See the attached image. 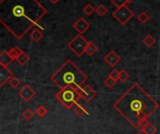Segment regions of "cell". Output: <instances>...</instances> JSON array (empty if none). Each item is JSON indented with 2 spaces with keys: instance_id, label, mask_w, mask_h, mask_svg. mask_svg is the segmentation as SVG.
<instances>
[{
  "instance_id": "cell-1",
  "label": "cell",
  "mask_w": 160,
  "mask_h": 134,
  "mask_svg": "<svg viewBox=\"0 0 160 134\" xmlns=\"http://www.w3.org/2000/svg\"><path fill=\"white\" fill-rule=\"evenodd\" d=\"M47 13L38 0H0V21L17 38H22Z\"/></svg>"
},
{
  "instance_id": "cell-2",
  "label": "cell",
  "mask_w": 160,
  "mask_h": 134,
  "mask_svg": "<svg viewBox=\"0 0 160 134\" xmlns=\"http://www.w3.org/2000/svg\"><path fill=\"white\" fill-rule=\"evenodd\" d=\"M112 106L134 129H138L142 120L148 119L159 108V104L140 84L134 83Z\"/></svg>"
},
{
  "instance_id": "cell-3",
  "label": "cell",
  "mask_w": 160,
  "mask_h": 134,
  "mask_svg": "<svg viewBox=\"0 0 160 134\" xmlns=\"http://www.w3.org/2000/svg\"><path fill=\"white\" fill-rule=\"evenodd\" d=\"M51 80L60 88V90L72 86L76 89L82 87L87 81V76L71 61L68 60L64 64L53 73Z\"/></svg>"
},
{
  "instance_id": "cell-4",
  "label": "cell",
  "mask_w": 160,
  "mask_h": 134,
  "mask_svg": "<svg viewBox=\"0 0 160 134\" xmlns=\"http://www.w3.org/2000/svg\"><path fill=\"white\" fill-rule=\"evenodd\" d=\"M55 98L64 105L66 109L69 110L79 102V100L82 98V95L76 88L68 86L60 90V91L56 93Z\"/></svg>"
},
{
  "instance_id": "cell-5",
  "label": "cell",
  "mask_w": 160,
  "mask_h": 134,
  "mask_svg": "<svg viewBox=\"0 0 160 134\" xmlns=\"http://www.w3.org/2000/svg\"><path fill=\"white\" fill-rule=\"evenodd\" d=\"M87 44H88V41L82 36V35H78L68 44V47L78 57H81L85 52Z\"/></svg>"
},
{
  "instance_id": "cell-6",
  "label": "cell",
  "mask_w": 160,
  "mask_h": 134,
  "mask_svg": "<svg viewBox=\"0 0 160 134\" xmlns=\"http://www.w3.org/2000/svg\"><path fill=\"white\" fill-rule=\"evenodd\" d=\"M113 17L122 24V25H125L128 23V21H129V20L134 16V13L133 11L126 5V6H123L121 7H117L116 10L113 11L112 13Z\"/></svg>"
},
{
  "instance_id": "cell-7",
  "label": "cell",
  "mask_w": 160,
  "mask_h": 134,
  "mask_svg": "<svg viewBox=\"0 0 160 134\" xmlns=\"http://www.w3.org/2000/svg\"><path fill=\"white\" fill-rule=\"evenodd\" d=\"M18 95L19 97L25 103L30 102L35 96H36V91L34 90V89L32 87H30L29 85H24L19 91H18Z\"/></svg>"
},
{
  "instance_id": "cell-8",
  "label": "cell",
  "mask_w": 160,
  "mask_h": 134,
  "mask_svg": "<svg viewBox=\"0 0 160 134\" xmlns=\"http://www.w3.org/2000/svg\"><path fill=\"white\" fill-rule=\"evenodd\" d=\"M78 91L81 93L82 98L85 101V102H90L92 101L96 96H97V92L95 91V90H93L89 85H86L84 87H81L77 89Z\"/></svg>"
},
{
  "instance_id": "cell-9",
  "label": "cell",
  "mask_w": 160,
  "mask_h": 134,
  "mask_svg": "<svg viewBox=\"0 0 160 134\" xmlns=\"http://www.w3.org/2000/svg\"><path fill=\"white\" fill-rule=\"evenodd\" d=\"M72 27L79 33V35H82L90 28V23L84 18L81 17L73 23Z\"/></svg>"
},
{
  "instance_id": "cell-10",
  "label": "cell",
  "mask_w": 160,
  "mask_h": 134,
  "mask_svg": "<svg viewBox=\"0 0 160 134\" xmlns=\"http://www.w3.org/2000/svg\"><path fill=\"white\" fill-rule=\"evenodd\" d=\"M104 61L111 66V67H114L120 61H121V57L113 50L110 51L105 57H104Z\"/></svg>"
},
{
  "instance_id": "cell-11",
  "label": "cell",
  "mask_w": 160,
  "mask_h": 134,
  "mask_svg": "<svg viewBox=\"0 0 160 134\" xmlns=\"http://www.w3.org/2000/svg\"><path fill=\"white\" fill-rule=\"evenodd\" d=\"M14 76L11 71L8 70V67L2 66L0 67V86H4L5 83L8 82L10 78H12Z\"/></svg>"
},
{
  "instance_id": "cell-12",
  "label": "cell",
  "mask_w": 160,
  "mask_h": 134,
  "mask_svg": "<svg viewBox=\"0 0 160 134\" xmlns=\"http://www.w3.org/2000/svg\"><path fill=\"white\" fill-rule=\"evenodd\" d=\"M13 58L10 56V54L8 53V51H3L0 54V65L8 67L12 62H13Z\"/></svg>"
},
{
  "instance_id": "cell-13",
  "label": "cell",
  "mask_w": 160,
  "mask_h": 134,
  "mask_svg": "<svg viewBox=\"0 0 160 134\" xmlns=\"http://www.w3.org/2000/svg\"><path fill=\"white\" fill-rule=\"evenodd\" d=\"M98 46H97L94 42L88 41V44H87L86 49H85V52H86L89 56H93V55L98 51Z\"/></svg>"
},
{
  "instance_id": "cell-14",
  "label": "cell",
  "mask_w": 160,
  "mask_h": 134,
  "mask_svg": "<svg viewBox=\"0 0 160 134\" xmlns=\"http://www.w3.org/2000/svg\"><path fill=\"white\" fill-rule=\"evenodd\" d=\"M73 111H74V113H75L77 116H79V117H81V116H82V115H87V116H89V113L87 112V110H86L82 105H81L79 103H77V104L74 105Z\"/></svg>"
},
{
  "instance_id": "cell-15",
  "label": "cell",
  "mask_w": 160,
  "mask_h": 134,
  "mask_svg": "<svg viewBox=\"0 0 160 134\" xmlns=\"http://www.w3.org/2000/svg\"><path fill=\"white\" fill-rule=\"evenodd\" d=\"M30 37L32 38V40L33 41H35V42H38V41H40L41 40V38L43 37V34L40 32V30L39 29H34V30H32V32L30 33Z\"/></svg>"
},
{
  "instance_id": "cell-16",
  "label": "cell",
  "mask_w": 160,
  "mask_h": 134,
  "mask_svg": "<svg viewBox=\"0 0 160 134\" xmlns=\"http://www.w3.org/2000/svg\"><path fill=\"white\" fill-rule=\"evenodd\" d=\"M142 43L147 47V48H151L155 45L156 43V39L155 37H153V35H147L143 39H142Z\"/></svg>"
},
{
  "instance_id": "cell-17",
  "label": "cell",
  "mask_w": 160,
  "mask_h": 134,
  "mask_svg": "<svg viewBox=\"0 0 160 134\" xmlns=\"http://www.w3.org/2000/svg\"><path fill=\"white\" fill-rule=\"evenodd\" d=\"M16 61L18 62L19 64H21L22 66H23V65H25V64L28 62V61H29V56H28L25 52L22 51V52L19 55V57L16 59Z\"/></svg>"
},
{
  "instance_id": "cell-18",
  "label": "cell",
  "mask_w": 160,
  "mask_h": 134,
  "mask_svg": "<svg viewBox=\"0 0 160 134\" xmlns=\"http://www.w3.org/2000/svg\"><path fill=\"white\" fill-rule=\"evenodd\" d=\"M22 118L24 120H26V121H30V120H32L33 118H34V113L32 112L31 109L26 108V109H24V110L22 112Z\"/></svg>"
},
{
  "instance_id": "cell-19",
  "label": "cell",
  "mask_w": 160,
  "mask_h": 134,
  "mask_svg": "<svg viewBox=\"0 0 160 134\" xmlns=\"http://www.w3.org/2000/svg\"><path fill=\"white\" fill-rule=\"evenodd\" d=\"M8 53L10 54V56L14 59V60H16L18 57H19V55L22 52V50L19 48V47H13V48H11L9 50H8Z\"/></svg>"
},
{
  "instance_id": "cell-20",
  "label": "cell",
  "mask_w": 160,
  "mask_h": 134,
  "mask_svg": "<svg viewBox=\"0 0 160 134\" xmlns=\"http://www.w3.org/2000/svg\"><path fill=\"white\" fill-rule=\"evenodd\" d=\"M36 114H37L39 118H44V117L48 114V109H47L44 105L40 104V105L38 106V108L36 109Z\"/></svg>"
},
{
  "instance_id": "cell-21",
  "label": "cell",
  "mask_w": 160,
  "mask_h": 134,
  "mask_svg": "<svg viewBox=\"0 0 160 134\" xmlns=\"http://www.w3.org/2000/svg\"><path fill=\"white\" fill-rule=\"evenodd\" d=\"M96 13L100 16V17H103L105 16L107 13H108V8L104 6V5H99L97 8H96Z\"/></svg>"
},
{
  "instance_id": "cell-22",
  "label": "cell",
  "mask_w": 160,
  "mask_h": 134,
  "mask_svg": "<svg viewBox=\"0 0 160 134\" xmlns=\"http://www.w3.org/2000/svg\"><path fill=\"white\" fill-rule=\"evenodd\" d=\"M149 19H150V16H149L145 11H142V12H141V13L138 15V20H139V21L142 22V24L146 23V22L149 21Z\"/></svg>"
},
{
  "instance_id": "cell-23",
  "label": "cell",
  "mask_w": 160,
  "mask_h": 134,
  "mask_svg": "<svg viewBox=\"0 0 160 134\" xmlns=\"http://www.w3.org/2000/svg\"><path fill=\"white\" fill-rule=\"evenodd\" d=\"M8 84H9V86H10L12 89H17V88L21 85V80H20L19 78H17V77L13 76L12 78H10V79H9Z\"/></svg>"
},
{
  "instance_id": "cell-24",
  "label": "cell",
  "mask_w": 160,
  "mask_h": 134,
  "mask_svg": "<svg viewBox=\"0 0 160 134\" xmlns=\"http://www.w3.org/2000/svg\"><path fill=\"white\" fill-rule=\"evenodd\" d=\"M129 74L125 70V69H123V70H121L120 71V76H119V80L122 82V83H125L128 79H129Z\"/></svg>"
},
{
  "instance_id": "cell-25",
  "label": "cell",
  "mask_w": 160,
  "mask_h": 134,
  "mask_svg": "<svg viewBox=\"0 0 160 134\" xmlns=\"http://www.w3.org/2000/svg\"><path fill=\"white\" fill-rule=\"evenodd\" d=\"M104 83H105V85L108 87V88H110V89H112V88H113L115 85H116V83H117V81L116 80H114L112 77H111L110 76L105 79V81H104Z\"/></svg>"
},
{
  "instance_id": "cell-26",
  "label": "cell",
  "mask_w": 160,
  "mask_h": 134,
  "mask_svg": "<svg viewBox=\"0 0 160 134\" xmlns=\"http://www.w3.org/2000/svg\"><path fill=\"white\" fill-rule=\"evenodd\" d=\"M95 11H96V9H95V7H94L91 4H87V5L83 7V12H84L86 15H88V16L92 15Z\"/></svg>"
},
{
  "instance_id": "cell-27",
  "label": "cell",
  "mask_w": 160,
  "mask_h": 134,
  "mask_svg": "<svg viewBox=\"0 0 160 134\" xmlns=\"http://www.w3.org/2000/svg\"><path fill=\"white\" fill-rule=\"evenodd\" d=\"M147 134H156L157 133V132H158V130H157V128L153 125V124H151L150 122H149V124L143 129Z\"/></svg>"
},
{
  "instance_id": "cell-28",
  "label": "cell",
  "mask_w": 160,
  "mask_h": 134,
  "mask_svg": "<svg viewBox=\"0 0 160 134\" xmlns=\"http://www.w3.org/2000/svg\"><path fill=\"white\" fill-rule=\"evenodd\" d=\"M111 2L113 4V5H115L117 7H123V6H126L128 2V0H111Z\"/></svg>"
},
{
  "instance_id": "cell-29",
  "label": "cell",
  "mask_w": 160,
  "mask_h": 134,
  "mask_svg": "<svg viewBox=\"0 0 160 134\" xmlns=\"http://www.w3.org/2000/svg\"><path fill=\"white\" fill-rule=\"evenodd\" d=\"M119 76H120V72H118L116 69L112 70V71L111 72V74H110V76L112 77V78H113L114 80H116V81L119 80Z\"/></svg>"
},
{
  "instance_id": "cell-30",
  "label": "cell",
  "mask_w": 160,
  "mask_h": 134,
  "mask_svg": "<svg viewBox=\"0 0 160 134\" xmlns=\"http://www.w3.org/2000/svg\"><path fill=\"white\" fill-rule=\"evenodd\" d=\"M137 134H147V132H146L143 129H141V130L137 132Z\"/></svg>"
},
{
  "instance_id": "cell-31",
  "label": "cell",
  "mask_w": 160,
  "mask_h": 134,
  "mask_svg": "<svg viewBox=\"0 0 160 134\" xmlns=\"http://www.w3.org/2000/svg\"><path fill=\"white\" fill-rule=\"evenodd\" d=\"M50 1H51L52 4H56V3H57L58 1H60V0H50Z\"/></svg>"
},
{
  "instance_id": "cell-32",
  "label": "cell",
  "mask_w": 160,
  "mask_h": 134,
  "mask_svg": "<svg viewBox=\"0 0 160 134\" xmlns=\"http://www.w3.org/2000/svg\"><path fill=\"white\" fill-rule=\"evenodd\" d=\"M132 1H133V0H128V3H130V2H132Z\"/></svg>"
}]
</instances>
